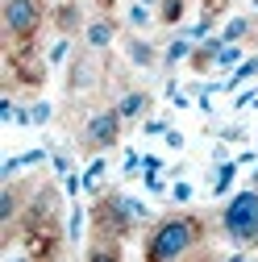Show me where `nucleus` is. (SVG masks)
Returning <instances> with one entry per match:
<instances>
[{
    "label": "nucleus",
    "mask_w": 258,
    "mask_h": 262,
    "mask_svg": "<svg viewBox=\"0 0 258 262\" xmlns=\"http://www.w3.org/2000/svg\"><path fill=\"white\" fill-rule=\"evenodd\" d=\"M83 225H88V208L75 200V204L67 208V242H71V246L83 242Z\"/></svg>",
    "instance_id": "nucleus-11"
},
{
    "label": "nucleus",
    "mask_w": 258,
    "mask_h": 262,
    "mask_svg": "<svg viewBox=\"0 0 258 262\" xmlns=\"http://www.w3.org/2000/svg\"><path fill=\"white\" fill-rule=\"evenodd\" d=\"M221 229L238 250H258V191H233L221 208Z\"/></svg>",
    "instance_id": "nucleus-2"
},
{
    "label": "nucleus",
    "mask_w": 258,
    "mask_h": 262,
    "mask_svg": "<svg viewBox=\"0 0 258 262\" xmlns=\"http://www.w3.org/2000/svg\"><path fill=\"white\" fill-rule=\"evenodd\" d=\"M83 262H121V246L117 242H96Z\"/></svg>",
    "instance_id": "nucleus-17"
},
{
    "label": "nucleus",
    "mask_w": 258,
    "mask_h": 262,
    "mask_svg": "<svg viewBox=\"0 0 258 262\" xmlns=\"http://www.w3.org/2000/svg\"><path fill=\"white\" fill-rule=\"evenodd\" d=\"M179 17H183V0H163V21L175 25Z\"/></svg>",
    "instance_id": "nucleus-22"
},
{
    "label": "nucleus",
    "mask_w": 258,
    "mask_h": 262,
    "mask_svg": "<svg viewBox=\"0 0 258 262\" xmlns=\"http://www.w3.org/2000/svg\"><path fill=\"white\" fill-rule=\"evenodd\" d=\"M125 21H129V29H134V34H146V29L154 25V9L142 5V0H134V5L125 9Z\"/></svg>",
    "instance_id": "nucleus-9"
},
{
    "label": "nucleus",
    "mask_w": 258,
    "mask_h": 262,
    "mask_svg": "<svg viewBox=\"0 0 258 262\" xmlns=\"http://www.w3.org/2000/svg\"><path fill=\"white\" fill-rule=\"evenodd\" d=\"M250 34V17H233V21H225V29H221V42H242Z\"/></svg>",
    "instance_id": "nucleus-19"
},
{
    "label": "nucleus",
    "mask_w": 258,
    "mask_h": 262,
    "mask_svg": "<svg viewBox=\"0 0 258 262\" xmlns=\"http://www.w3.org/2000/svg\"><path fill=\"white\" fill-rule=\"evenodd\" d=\"M187 58H196V42H191V38H175V42L163 50V62H167V67H175V62H187Z\"/></svg>",
    "instance_id": "nucleus-12"
},
{
    "label": "nucleus",
    "mask_w": 258,
    "mask_h": 262,
    "mask_svg": "<svg viewBox=\"0 0 258 262\" xmlns=\"http://www.w3.org/2000/svg\"><path fill=\"white\" fill-rule=\"evenodd\" d=\"M50 117H54V104L50 100H34L21 113V125H50Z\"/></svg>",
    "instance_id": "nucleus-14"
},
{
    "label": "nucleus",
    "mask_w": 258,
    "mask_h": 262,
    "mask_svg": "<svg viewBox=\"0 0 258 262\" xmlns=\"http://www.w3.org/2000/svg\"><path fill=\"white\" fill-rule=\"evenodd\" d=\"M100 216H104V229H113V233H129L138 221L150 216V204L134 200V195H109V200L100 204Z\"/></svg>",
    "instance_id": "nucleus-4"
},
{
    "label": "nucleus",
    "mask_w": 258,
    "mask_h": 262,
    "mask_svg": "<svg viewBox=\"0 0 258 262\" xmlns=\"http://www.w3.org/2000/svg\"><path fill=\"white\" fill-rule=\"evenodd\" d=\"M5 262H29V258H25L21 250H13V254H5Z\"/></svg>",
    "instance_id": "nucleus-26"
},
{
    "label": "nucleus",
    "mask_w": 258,
    "mask_h": 262,
    "mask_svg": "<svg viewBox=\"0 0 258 262\" xmlns=\"http://www.w3.org/2000/svg\"><path fill=\"white\" fill-rule=\"evenodd\" d=\"M113 38H117V25H113L109 17H96V21H88V25H83V42H88L92 50H109V46H113Z\"/></svg>",
    "instance_id": "nucleus-6"
},
{
    "label": "nucleus",
    "mask_w": 258,
    "mask_h": 262,
    "mask_svg": "<svg viewBox=\"0 0 258 262\" xmlns=\"http://www.w3.org/2000/svg\"><path fill=\"white\" fill-rule=\"evenodd\" d=\"M104 171H109V158H104V154H100V158H92L88 167H83V187L96 191V187H100V179H104Z\"/></svg>",
    "instance_id": "nucleus-18"
},
{
    "label": "nucleus",
    "mask_w": 258,
    "mask_h": 262,
    "mask_svg": "<svg viewBox=\"0 0 258 262\" xmlns=\"http://www.w3.org/2000/svg\"><path fill=\"white\" fill-rule=\"evenodd\" d=\"M125 58L134 62V67H142V71H146V67H154V62L163 58V54H158V50H154V46H150L142 34H134V38L125 42Z\"/></svg>",
    "instance_id": "nucleus-7"
},
{
    "label": "nucleus",
    "mask_w": 258,
    "mask_h": 262,
    "mask_svg": "<svg viewBox=\"0 0 258 262\" xmlns=\"http://www.w3.org/2000/svg\"><path fill=\"white\" fill-rule=\"evenodd\" d=\"M254 13H258V0H254Z\"/></svg>",
    "instance_id": "nucleus-29"
},
{
    "label": "nucleus",
    "mask_w": 258,
    "mask_h": 262,
    "mask_svg": "<svg viewBox=\"0 0 258 262\" xmlns=\"http://www.w3.org/2000/svg\"><path fill=\"white\" fill-rule=\"evenodd\" d=\"M0 21H5V34L13 42H25L42 29V0H5L0 5Z\"/></svg>",
    "instance_id": "nucleus-3"
},
{
    "label": "nucleus",
    "mask_w": 258,
    "mask_h": 262,
    "mask_svg": "<svg viewBox=\"0 0 258 262\" xmlns=\"http://www.w3.org/2000/svg\"><path fill=\"white\" fill-rule=\"evenodd\" d=\"M242 62H246V58H242V46H238V42H225V46L217 50V58H212V67H221V71L233 67V71H238Z\"/></svg>",
    "instance_id": "nucleus-13"
},
{
    "label": "nucleus",
    "mask_w": 258,
    "mask_h": 262,
    "mask_svg": "<svg viewBox=\"0 0 258 262\" xmlns=\"http://www.w3.org/2000/svg\"><path fill=\"white\" fill-rule=\"evenodd\" d=\"M17 208H21L17 183H5V187H0V225H13L17 221Z\"/></svg>",
    "instance_id": "nucleus-10"
},
{
    "label": "nucleus",
    "mask_w": 258,
    "mask_h": 262,
    "mask_svg": "<svg viewBox=\"0 0 258 262\" xmlns=\"http://www.w3.org/2000/svg\"><path fill=\"white\" fill-rule=\"evenodd\" d=\"M254 75H258V54H250V58L242 62V67H238V71H233L229 79H225V92H233V88H242V83H250Z\"/></svg>",
    "instance_id": "nucleus-15"
},
{
    "label": "nucleus",
    "mask_w": 258,
    "mask_h": 262,
    "mask_svg": "<svg viewBox=\"0 0 258 262\" xmlns=\"http://www.w3.org/2000/svg\"><path fill=\"white\" fill-rule=\"evenodd\" d=\"M121 113L117 108H100V113H92L88 117V125H83V138H88V146H96V150H113L117 142H121Z\"/></svg>",
    "instance_id": "nucleus-5"
},
{
    "label": "nucleus",
    "mask_w": 258,
    "mask_h": 262,
    "mask_svg": "<svg viewBox=\"0 0 258 262\" xmlns=\"http://www.w3.org/2000/svg\"><path fill=\"white\" fill-rule=\"evenodd\" d=\"M142 5H150V9H154V5H163V0H142Z\"/></svg>",
    "instance_id": "nucleus-27"
},
{
    "label": "nucleus",
    "mask_w": 258,
    "mask_h": 262,
    "mask_svg": "<svg viewBox=\"0 0 258 262\" xmlns=\"http://www.w3.org/2000/svg\"><path fill=\"white\" fill-rule=\"evenodd\" d=\"M163 142H167V150H183V146H187V138L179 134V129H167V134H163Z\"/></svg>",
    "instance_id": "nucleus-23"
},
{
    "label": "nucleus",
    "mask_w": 258,
    "mask_h": 262,
    "mask_svg": "<svg viewBox=\"0 0 258 262\" xmlns=\"http://www.w3.org/2000/svg\"><path fill=\"white\" fill-rule=\"evenodd\" d=\"M233 179H238V158H233V162H221V167H217V179H212V195H225V191L233 187Z\"/></svg>",
    "instance_id": "nucleus-16"
},
{
    "label": "nucleus",
    "mask_w": 258,
    "mask_h": 262,
    "mask_svg": "<svg viewBox=\"0 0 258 262\" xmlns=\"http://www.w3.org/2000/svg\"><path fill=\"white\" fill-rule=\"evenodd\" d=\"M225 262H254L246 250H233V254H225Z\"/></svg>",
    "instance_id": "nucleus-24"
},
{
    "label": "nucleus",
    "mask_w": 258,
    "mask_h": 262,
    "mask_svg": "<svg viewBox=\"0 0 258 262\" xmlns=\"http://www.w3.org/2000/svg\"><path fill=\"white\" fill-rule=\"evenodd\" d=\"M146 134H167V121H146Z\"/></svg>",
    "instance_id": "nucleus-25"
},
{
    "label": "nucleus",
    "mask_w": 258,
    "mask_h": 262,
    "mask_svg": "<svg viewBox=\"0 0 258 262\" xmlns=\"http://www.w3.org/2000/svg\"><path fill=\"white\" fill-rule=\"evenodd\" d=\"M171 200L175 204H191V200H196V187H191L187 179H175L171 183Z\"/></svg>",
    "instance_id": "nucleus-21"
},
{
    "label": "nucleus",
    "mask_w": 258,
    "mask_h": 262,
    "mask_svg": "<svg viewBox=\"0 0 258 262\" xmlns=\"http://www.w3.org/2000/svg\"><path fill=\"white\" fill-rule=\"evenodd\" d=\"M146 108H150V96H146V92H125L121 100H117L121 121H142V117H146Z\"/></svg>",
    "instance_id": "nucleus-8"
},
{
    "label": "nucleus",
    "mask_w": 258,
    "mask_h": 262,
    "mask_svg": "<svg viewBox=\"0 0 258 262\" xmlns=\"http://www.w3.org/2000/svg\"><path fill=\"white\" fill-rule=\"evenodd\" d=\"M212 5H225V0H212Z\"/></svg>",
    "instance_id": "nucleus-28"
},
{
    "label": "nucleus",
    "mask_w": 258,
    "mask_h": 262,
    "mask_svg": "<svg viewBox=\"0 0 258 262\" xmlns=\"http://www.w3.org/2000/svg\"><path fill=\"white\" fill-rule=\"evenodd\" d=\"M200 221L187 216V212H175V216H163L150 237H146V262H183L191 250L200 246Z\"/></svg>",
    "instance_id": "nucleus-1"
},
{
    "label": "nucleus",
    "mask_w": 258,
    "mask_h": 262,
    "mask_svg": "<svg viewBox=\"0 0 258 262\" xmlns=\"http://www.w3.org/2000/svg\"><path fill=\"white\" fill-rule=\"evenodd\" d=\"M67 58H71V38H54V46H50L46 62H50V67H62Z\"/></svg>",
    "instance_id": "nucleus-20"
}]
</instances>
